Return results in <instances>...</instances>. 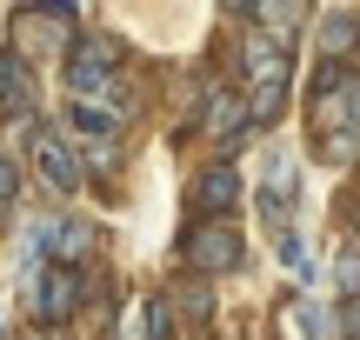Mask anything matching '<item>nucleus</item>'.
Wrapping results in <instances>:
<instances>
[{
    "mask_svg": "<svg viewBox=\"0 0 360 340\" xmlns=\"http://www.w3.org/2000/svg\"><path fill=\"white\" fill-rule=\"evenodd\" d=\"M340 294H347V301H360V247L340 254Z\"/></svg>",
    "mask_w": 360,
    "mask_h": 340,
    "instance_id": "ddd939ff",
    "label": "nucleus"
},
{
    "mask_svg": "<svg viewBox=\"0 0 360 340\" xmlns=\"http://www.w3.org/2000/svg\"><path fill=\"white\" fill-rule=\"evenodd\" d=\"M34 167L47 174L60 194H74V187H80V160H74V147H67L60 133H34Z\"/></svg>",
    "mask_w": 360,
    "mask_h": 340,
    "instance_id": "6e6552de",
    "label": "nucleus"
},
{
    "mask_svg": "<svg viewBox=\"0 0 360 340\" xmlns=\"http://www.w3.org/2000/svg\"><path fill=\"white\" fill-rule=\"evenodd\" d=\"M180 254H187L193 274H233V267L247 261V240H240L233 221H193V234H187Z\"/></svg>",
    "mask_w": 360,
    "mask_h": 340,
    "instance_id": "7ed1b4c3",
    "label": "nucleus"
},
{
    "mask_svg": "<svg viewBox=\"0 0 360 340\" xmlns=\"http://www.w3.org/2000/svg\"><path fill=\"white\" fill-rule=\"evenodd\" d=\"M314 140H360V67H321L314 74Z\"/></svg>",
    "mask_w": 360,
    "mask_h": 340,
    "instance_id": "f03ea898",
    "label": "nucleus"
},
{
    "mask_svg": "<svg viewBox=\"0 0 360 340\" xmlns=\"http://www.w3.org/2000/svg\"><path fill=\"white\" fill-rule=\"evenodd\" d=\"M281 261L294 267V274H307V247H300V240H294V227H287V234H281Z\"/></svg>",
    "mask_w": 360,
    "mask_h": 340,
    "instance_id": "2eb2a0df",
    "label": "nucleus"
},
{
    "mask_svg": "<svg viewBox=\"0 0 360 340\" xmlns=\"http://www.w3.org/2000/svg\"><path fill=\"white\" fill-rule=\"evenodd\" d=\"M13 200H20V174H13V160L0 154V221L13 214Z\"/></svg>",
    "mask_w": 360,
    "mask_h": 340,
    "instance_id": "f8f14e48",
    "label": "nucleus"
},
{
    "mask_svg": "<svg viewBox=\"0 0 360 340\" xmlns=\"http://www.w3.org/2000/svg\"><path fill=\"white\" fill-rule=\"evenodd\" d=\"M340 327H347V340H360V301H347V307H340Z\"/></svg>",
    "mask_w": 360,
    "mask_h": 340,
    "instance_id": "dca6fc26",
    "label": "nucleus"
},
{
    "mask_svg": "<svg viewBox=\"0 0 360 340\" xmlns=\"http://www.w3.org/2000/svg\"><path fill=\"white\" fill-rule=\"evenodd\" d=\"M193 207L207 214V221H227L233 207H240V174H233V160H214V167H200L193 174Z\"/></svg>",
    "mask_w": 360,
    "mask_h": 340,
    "instance_id": "423d86ee",
    "label": "nucleus"
},
{
    "mask_svg": "<svg viewBox=\"0 0 360 340\" xmlns=\"http://www.w3.org/2000/svg\"><path fill=\"white\" fill-rule=\"evenodd\" d=\"M34 100H40V87H34V74H27V60H0V107H7V114H27Z\"/></svg>",
    "mask_w": 360,
    "mask_h": 340,
    "instance_id": "9d476101",
    "label": "nucleus"
},
{
    "mask_svg": "<svg viewBox=\"0 0 360 340\" xmlns=\"http://www.w3.org/2000/svg\"><path fill=\"white\" fill-rule=\"evenodd\" d=\"M240 80H247V107H254V127L281 120L287 87H294V53H287V40H281V34H267V27H254V34L240 40Z\"/></svg>",
    "mask_w": 360,
    "mask_h": 340,
    "instance_id": "f257e3e1",
    "label": "nucleus"
},
{
    "mask_svg": "<svg viewBox=\"0 0 360 340\" xmlns=\"http://www.w3.org/2000/svg\"><path fill=\"white\" fill-rule=\"evenodd\" d=\"M27 307H40V320L47 327H60L67 314L80 307V274L74 267H27Z\"/></svg>",
    "mask_w": 360,
    "mask_h": 340,
    "instance_id": "20e7f679",
    "label": "nucleus"
},
{
    "mask_svg": "<svg viewBox=\"0 0 360 340\" xmlns=\"http://www.w3.org/2000/svg\"><path fill=\"white\" fill-rule=\"evenodd\" d=\"M180 307H187L193 320H207V314H214V301H207V287H193V280L180 287Z\"/></svg>",
    "mask_w": 360,
    "mask_h": 340,
    "instance_id": "4468645a",
    "label": "nucleus"
},
{
    "mask_svg": "<svg viewBox=\"0 0 360 340\" xmlns=\"http://www.w3.org/2000/svg\"><path fill=\"white\" fill-rule=\"evenodd\" d=\"M354 40H360V20H354L347 7L321 13V53H327V67H347L354 60Z\"/></svg>",
    "mask_w": 360,
    "mask_h": 340,
    "instance_id": "1a4fd4ad",
    "label": "nucleus"
},
{
    "mask_svg": "<svg viewBox=\"0 0 360 340\" xmlns=\"http://www.w3.org/2000/svg\"><path fill=\"white\" fill-rule=\"evenodd\" d=\"M114 67H120V40L87 34V40H74V60H67V87H74V93H107V87H114Z\"/></svg>",
    "mask_w": 360,
    "mask_h": 340,
    "instance_id": "39448f33",
    "label": "nucleus"
},
{
    "mask_svg": "<svg viewBox=\"0 0 360 340\" xmlns=\"http://www.w3.org/2000/svg\"><path fill=\"white\" fill-rule=\"evenodd\" d=\"M34 340H67V334H60V327H47V334H34Z\"/></svg>",
    "mask_w": 360,
    "mask_h": 340,
    "instance_id": "f3484780",
    "label": "nucleus"
},
{
    "mask_svg": "<svg viewBox=\"0 0 360 340\" xmlns=\"http://www.w3.org/2000/svg\"><path fill=\"white\" fill-rule=\"evenodd\" d=\"M254 127V107H247V93L233 87H214L207 93V140H233V133Z\"/></svg>",
    "mask_w": 360,
    "mask_h": 340,
    "instance_id": "0eeeda50",
    "label": "nucleus"
},
{
    "mask_svg": "<svg viewBox=\"0 0 360 340\" xmlns=\"http://www.w3.org/2000/svg\"><path fill=\"white\" fill-rule=\"evenodd\" d=\"M120 340H167V301H134L120 320Z\"/></svg>",
    "mask_w": 360,
    "mask_h": 340,
    "instance_id": "9b49d317",
    "label": "nucleus"
}]
</instances>
